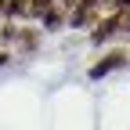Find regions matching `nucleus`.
<instances>
[{"label": "nucleus", "mask_w": 130, "mask_h": 130, "mask_svg": "<svg viewBox=\"0 0 130 130\" xmlns=\"http://www.w3.org/2000/svg\"><path fill=\"white\" fill-rule=\"evenodd\" d=\"M119 25H123V14H112V18H105V22H98V25H94L90 40H94V43H105V40L116 36V29H119Z\"/></svg>", "instance_id": "nucleus-2"}, {"label": "nucleus", "mask_w": 130, "mask_h": 130, "mask_svg": "<svg viewBox=\"0 0 130 130\" xmlns=\"http://www.w3.org/2000/svg\"><path fill=\"white\" fill-rule=\"evenodd\" d=\"M112 4H116V11H126V7H130V0H112Z\"/></svg>", "instance_id": "nucleus-3"}, {"label": "nucleus", "mask_w": 130, "mask_h": 130, "mask_svg": "<svg viewBox=\"0 0 130 130\" xmlns=\"http://www.w3.org/2000/svg\"><path fill=\"white\" fill-rule=\"evenodd\" d=\"M4 65H7V54H0V69H4Z\"/></svg>", "instance_id": "nucleus-4"}, {"label": "nucleus", "mask_w": 130, "mask_h": 130, "mask_svg": "<svg viewBox=\"0 0 130 130\" xmlns=\"http://www.w3.org/2000/svg\"><path fill=\"white\" fill-rule=\"evenodd\" d=\"M123 65H126V54H119V51H116V54H108L105 61H98V65H90V72H87V76H90V79H105L108 72H116V69H123Z\"/></svg>", "instance_id": "nucleus-1"}]
</instances>
